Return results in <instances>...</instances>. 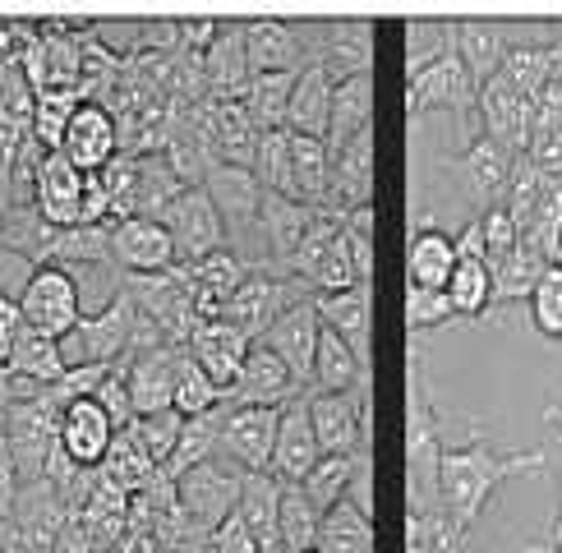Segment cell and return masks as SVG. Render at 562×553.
Instances as JSON below:
<instances>
[{"instance_id": "cell-9", "label": "cell", "mask_w": 562, "mask_h": 553, "mask_svg": "<svg viewBox=\"0 0 562 553\" xmlns=\"http://www.w3.org/2000/svg\"><path fill=\"white\" fill-rule=\"evenodd\" d=\"M245 42H249V69L254 75H300L314 65V42H318V23H286V19H259L245 23Z\"/></svg>"}, {"instance_id": "cell-49", "label": "cell", "mask_w": 562, "mask_h": 553, "mask_svg": "<svg viewBox=\"0 0 562 553\" xmlns=\"http://www.w3.org/2000/svg\"><path fill=\"white\" fill-rule=\"evenodd\" d=\"M480 226H484V249H488V268H494V263H503L512 249H521V226H517V217H512L503 203H498V207H488V213L480 217Z\"/></svg>"}, {"instance_id": "cell-51", "label": "cell", "mask_w": 562, "mask_h": 553, "mask_svg": "<svg viewBox=\"0 0 562 553\" xmlns=\"http://www.w3.org/2000/svg\"><path fill=\"white\" fill-rule=\"evenodd\" d=\"M207 549L213 553H263V544L254 540V530L240 517H226L213 535H207Z\"/></svg>"}, {"instance_id": "cell-43", "label": "cell", "mask_w": 562, "mask_h": 553, "mask_svg": "<svg viewBox=\"0 0 562 553\" xmlns=\"http://www.w3.org/2000/svg\"><path fill=\"white\" fill-rule=\"evenodd\" d=\"M217 406H222V387L203 374L190 351H180V360H176V410L184 420H194V415H207Z\"/></svg>"}, {"instance_id": "cell-33", "label": "cell", "mask_w": 562, "mask_h": 553, "mask_svg": "<svg viewBox=\"0 0 562 553\" xmlns=\"http://www.w3.org/2000/svg\"><path fill=\"white\" fill-rule=\"evenodd\" d=\"M157 475H161V466L144 452V443L134 438V429H121V433H115V443H111V452H106V461H102V479L134 498V494L153 489Z\"/></svg>"}, {"instance_id": "cell-37", "label": "cell", "mask_w": 562, "mask_h": 553, "mask_svg": "<svg viewBox=\"0 0 562 553\" xmlns=\"http://www.w3.org/2000/svg\"><path fill=\"white\" fill-rule=\"evenodd\" d=\"M494 272V309L498 305H517V300H530L535 286H540V276L549 272V259H540L530 245L521 249H512L503 263L488 268Z\"/></svg>"}, {"instance_id": "cell-38", "label": "cell", "mask_w": 562, "mask_h": 553, "mask_svg": "<svg viewBox=\"0 0 562 553\" xmlns=\"http://www.w3.org/2000/svg\"><path fill=\"white\" fill-rule=\"evenodd\" d=\"M323 553H373V517H364L356 503H337L318 526Z\"/></svg>"}, {"instance_id": "cell-20", "label": "cell", "mask_w": 562, "mask_h": 553, "mask_svg": "<svg viewBox=\"0 0 562 553\" xmlns=\"http://www.w3.org/2000/svg\"><path fill=\"white\" fill-rule=\"evenodd\" d=\"M512 33L507 23H480V19H461V23H448V42L452 52L461 56V65L471 69V79L484 88L503 75V65L512 56Z\"/></svg>"}, {"instance_id": "cell-52", "label": "cell", "mask_w": 562, "mask_h": 553, "mask_svg": "<svg viewBox=\"0 0 562 553\" xmlns=\"http://www.w3.org/2000/svg\"><path fill=\"white\" fill-rule=\"evenodd\" d=\"M14 498H19V466H14L5 433H0V521L14 517Z\"/></svg>"}, {"instance_id": "cell-39", "label": "cell", "mask_w": 562, "mask_h": 553, "mask_svg": "<svg viewBox=\"0 0 562 553\" xmlns=\"http://www.w3.org/2000/svg\"><path fill=\"white\" fill-rule=\"evenodd\" d=\"M281 549L286 553H304V549H318V526L323 512L310 503V494L300 484H281Z\"/></svg>"}, {"instance_id": "cell-8", "label": "cell", "mask_w": 562, "mask_h": 553, "mask_svg": "<svg viewBox=\"0 0 562 553\" xmlns=\"http://www.w3.org/2000/svg\"><path fill=\"white\" fill-rule=\"evenodd\" d=\"M161 226L171 230V240L180 249V263H203L207 253L226 249V222L217 213V203L207 199L203 184L180 190L167 213H161Z\"/></svg>"}, {"instance_id": "cell-15", "label": "cell", "mask_w": 562, "mask_h": 553, "mask_svg": "<svg viewBox=\"0 0 562 553\" xmlns=\"http://www.w3.org/2000/svg\"><path fill=\"white\" fill-rule=\"evenodd\" d=\"M323 461L314 415H310V392L281 406V429H277V452H272V475L281 484H304L310 471Z\"/></svg>"}, {"instance_id": "cell-11", "label": "cell", "mask_w": 562, "mask_h": 553, "mask_svg": "<svg viewBox=\"0 0 562 553\" xmlns=\"http://www.w3.org/2000/svg\"><path fill=\"white\" fill-rule=\"evenodd\" d=\"M60 153L69 157V167H79L83 176H102L115 157H121V115L111 106L83 98V106L75 111V121L65 129Z\"/></svg>"}, {"instance_id": "cell-46", "label": "cell", "mask_w": 562, "mask_h": 553, "mask_svg": "<svg viewBox=\"0 0 562 553\" xmlns=\"http://www.w3.org/2000/svg\"><path fill=\"white\" fill-rule=\"evenodd\" d=\"M130 429H134L138 443H144V452L157 461L161 471H167V461L176 456V443H180V433H184V415H180V410L144 415V420H134Z\"/></svg>"}, {"instance_id": "cell-21", "label": "cell", "mask_w": 562, "mask_h": 553, "mask_svg": "<svg viewBox=\"0 0 562 553\" xmlns=\"http://www.w3.org/2000/svg\"><path fill=\"white\" fill-rule=\"evenodd\" d=\"M115 433H121V429H115V420L92 397L65 406V415H60V452L75 461V466H83V471H102Z\"/></svg>"}, {"instance_id": "cell-17", "label": "cell", "mask_w": 562, "mask_h": 553, "mask_svg": "<svg viewBox=\"0 0 562 553\" xmlns=\"http://www.w3.org/2000/svg\"><path fill=\"white\" fill-rule=\"evenodd\" d=\"M184 351H190L203 374L222 387V402H226V387L240 379V369L254 351V337H245L236 323H226V318H203Z\"/></svg>"}, {"instance_id": "cell-53", "label": "cell", "mask_w": 562, "mask_h": 553, "mask_svg": "<svg viewBox=\"0 0 562 553\" xmlns=\"http://www.w3.org/2000/svg\"><path fill=\"white\" fill-rule=\"evenodd\" d=\"M23 332V314H19V300L0 291V364L10 360L14 351V337Z\"/></svg>"}, {"instance_id": "cell-56", "label": "cell", "mask_w": 562, "mask_h": 553, "mask_svg": "<svg viewBox=\"0 0 562 553\" xmlns=\"http://www.w3.org/2000/svg\"><path fill=\"white\" fill-rule=\"evenodd\" d=\"M526 553H558V544H553V540H544V544H530Z\"/></svg>"}, {"instance_id": "cell-25", "label": "cell", "mask_w": 562, "mask_h": 553, "mask_svg": "<svg viewBox=\"0 0 562 553\" xmlns=\"http://www.w3.org/2000/svg\"><path fill=\"white\" fill-rule=\"evenodd\" d=\"M184 268H190V291H194V305L203 318H217L226 309V300L259 272V263L240 259V253H231V249H217V253H207L203 263H184Z\"/></svg>"}, {"instance_id": "cell-24", "label": "cell", "mask_w": 562, "mask_h": 553, "mask_svg": "<svg viewBox=\"0 0 562 553\" xmlns=\"http://www.w3.org/2000/svg\"><path fill=\"white\" fill-rule=\"evenodd\" d=\"M207 199L217 203V213L226 226H259L263 213V180L254 176L249 167H226V161H213L203 176Z\"/></svg>"}, {"instance_id": "cell-32", "label": "cell", "mask_w": 562, "mask_h": 553, "mask_svg": "<svg viewBox=\"0 0 562 553\" xmlns=\"http://www.w3.org/2000/svg\"><path fill=\"white\" fill-rule=\"evenodd\" d=\"M369 364L350 351V346L333 332L323 328L318 337V360H314V392H360L369 387Z\"/></svg>"}, {"instance_id": "cell-36", "label": "cell", "mask_w": 562, "mask_h": 553, "mask_svg": "<svg viewBox=\"0 0 562 553\" xmlns=\"http://www.w3.org/2000/svg\"><path fill=\"white\" fill-rule=\"evenodd\" d=\"M79 106H83L79 88H46V92H37V102H33V144L42 153H60L65 129H69V121H75Z\"/></svg>"}, {"instance_id": "cell-10", "label": "cell", "mask_w": 562, "mask_h": 553, "mask_svg": "<svg viewBox=\"0 0 562 553\" xmlns=\"http://www.w3.org/2000/svg\"><path fill=\"white\" fill-rule=\"evenodd\" d=\"M277 429L281 410L277 406H231L222 425V461L236 471H268L272 475V452H277Z\"/></svg>"}, {"instance_id": "cell-16", "label": "cell", "mask_w": 562, "mask_h": 553, "mask_svg": "<svg viewBox=\"0 0 562 553\" xmlns=\"http://www.w3.org/2000/svg\"><path fill=\"white\" fill-rule=\"evenodd\" d=\"M475 111L484 115L488 138H498V144L512 148L517 157L530 153V144H535V98H521L507 79H494V83L480 88Z\"/></svg>"}, {"instance_id": "cell-14", "label": "cell", "mask_w": 562, "mask_h": 553, "mask_svg": "<svg viewBox=\"0 0 562 553\" xmlns=\"http://www.w3.org/2000/svg\"><path fill=\"white\" fill-rule=\"evenodd\" d=\"M304 397V383L286 369V360H281L277 351H268L263 341H254V351L240 369V379L226 387V406H286Z\"/></svg>"}, {"instance_id": "cell-31", "label": "cell", "mask_w": 562, "mask_h": 553, "mask_svg": "<svg viewBox=\"0 0 562 553\" xmlns=\"http://www.w3.org/2000/svg\"><path fill=\"white\" fill-rule=\"evenodd\" d=\"M327 180H333V153L327 138L291 134V199L304 207L327 203Z\"/></svg>"}, {"instance_id": "cell-1", "label": "cell", "mask_w": 562, "mask_h": 553, "mask_svg": "<svg viewBox=\"0 0 562 553\" xmlns=\"http://www.w3.org/2000/svg\"><path fill=\"white\" fill-rule=\"evenodd\" d=\"M526 471H544V452H498L488 448L484 438H471V443H448L438 461V503L461 530H471L494 489L512 475H526Z\"/></svg>"}, {"instance_id": "cell-2", "label": "cell", "mask_w": 562, "mask_h": 553, "mask_svg": "<svg viewBox=\"0 0 562 553\" xmlns=\"http://www.w3.org/2000/svg\"><path fill=\"white\" fill-rule=\"evenodd\" d=\"M240 475L231 461H203V466L194 471H184L176 479V503H180V517L184 526L194 530L199 540H207L213 530L226 521V517H236V503H240Z\"/></svg>"}, {"instance_id": "cell-27", "label": "cell", "mask_w": 562, "mask_h": 553, "mask_svg": "<svg viewBox=\"0 0 562 553\" xmlns=\"http://www.w3.org/2000/svg\"><path fill=\"white\" fill-rule=\"evenodd\" d=\"M323 314V328H333L350 351L369 364V337H373V309H369V286H350L333 295H314Z\"/></svg>"}, {"instance_id": "cell-4", "label": "cell", "mask_w": 562, "mask_h": 553, "mask_svg": "<svg viewBox=\"0 0 562 553\" xmlns=\"http://www.w3.org/2000/svg\"><path fill=\"white\" fill-rule=\"evenodd\" d=\"M369 387L360 392H310V415L323 456H350L373 448V406Z\"/></svg>"}, {"instance_id": "cell-57", "label": "cell", "mask_w": 562, "mask_h": 553, "mask_svg": "<svg viewBox=\"0 0 562 553\" xmlns=\"http://www.w3.org/2000/svg\"><path fill=\"white\" fill-rule=\"evenodd\" d=\"M304 553H323V549H304Z\"/></svg>"}, {"instance_id": "cell-55", "label": "cell", "mask_w": 562, "mask_h": 553, "mask_svg": "<svg viewBox=\"0 0 562 553\" xmlns=\"http://www.w3.org/2000/svg\"><path fill=\"white\" fill-rule=\"evenodd\" d=\"M544 420H549V425H553V433L562 438V406H549V410H544Z\"/></svg>"}, {"instance_id": "cell-42", "label": "cell", "mask_w": 562, "mask_h": 553, "mask_svg": "<svg viewBox=\"0 0 562 553\" xmlns=\"http://www.w3.org/2000/svg\"><path fill=\"white\" fill-rule=\"evenodd\" d=\"M448 300H452L457 318H484L494 309V272H488V263L461 259L448 282Z\"/></svg>"}, {"instance_id": "cell-44", "label": "cell", "mask_w": 562, "mask_h": 553, "mask_svg": "<svg viewBox=\"0 0 562 553\" xmlns=\"http://www.w3.org/2000/svg\"><path fill=\"white\" fill-rule=\"evenodd\" d=\"M254 176L263 180V190H268V194L291 199V129H268V134L259 138Z\"/></svg>"}, {"instance_id": "cell-7", "label": "cell", "mask_w": 562, "mask_h": 553, "mask_svg": "<svg viewBox=\"0 0 562 553\" xmlns=\"http://www.w3.org/2000/svg\"><path fill=\"white\" fill-rule=\"evenodd\" d=\"M480 102V83L471 79V69L461 65V56L442 52L429 69H419V75L406 79V121H415V115L425 111H457V115H471Z\"/></svg>"}, {"instance_id": "cell-41", "label": "cell", "mask_w": 562, "mask_h": 553, "mask_svg": "<svg viewBox=\"0 0 562 553\" xmlns=\"http://www.w3.org/2000/svg\"><path fill=\"white\" fill-rule=\"evenodd\" d=\"M356 466H360V452H350V456H323L300 489L310 494V503L327 517L337 503L350 498V479H356Z\"/></svg>"}, {"instance_id": "cell-19", "label": "cell", "mask_w": 562, "mask_h": 553, "mask_svg": "<svg viewBox=\"0 0 562 553\" xmlns=\"http://www.w3.org/2000/svg\"><path fill=\"white\" fill-rule=\"evenodd\" d=\"M203 79H207V102H245L249 79H254L245 23H222L217 42L203 56Z\"/></svg>"}, {"instance_id": "cell-48", "label": "cell", "mask_w": 562, "mask_h": 553, "mask_svg": "<svg viewBox=\"0 0 562 553\" xmlns=\"http://www.w3.org/2000/svg\"><path fill=\"white\" fill-rule=\"evenodd\" d=\"M448 23H411L406 29V79L429 69L442 52H448Z\"/></svg>"}, {"instance_id": "cell-13", "label": "cell", "mask_w": 562, "mask_h": 553, "mask_svg": "<svg viewBox=\"0 0 562 553\" xmlns=\"http://www.w3.org/2000/svg\"><path fill=\"white\" fill-rule=\"evenodd\" d=\"M111 259L115 268H125L130 276H161L180 268V249L171 240V230L153 217H130L111 226Z\"/></svg>"}, {"instance_id": "cell-34", "label": "cell", "mask_w": 562, "mask_h": 553, "mask_svg": "<svg viewBox=\"0 0 562 553\" xmlns=\"http://www.w3.org/2000/svg\"><path fill=\"white\" fill-rule=\"evenodd\" d=\"M226 415H231V406L222 402L217 410H207V415H194V420H184V433H180V443H176V456L167 461V471H161V475H167V479H180L184 471L203 466V461H217Z\"/></svg>"}, {"instance_id": "cell-3", "label": "cell", "mask_w": 562, "mask_h": 553, "mask_svg": "<svg viewBox=\"0 0 562 553\" xmlns=\"http://www.w3.org/2000/svg\"><path fill=\"white\" fill-rule=\"evenodd\" d=\"M19 314H23L29 328L65 341L83 323V295H79L75 272L56 268V263L52 268H33L29 282H23V291H19Z\"/></svg>"}, {"instance_id": "cell-35", "label": "cell", "mask_w": 562, "mask_h": 553, "mask_svg": "<svg viewBox=\"0 0 562 553\" xmlns=\"http://www.w3.org/2000/svg\"><path fill=\"white\" fill-rule=\"evenodd\" d=\"M295 79H300V75H286V69H277V75H254V79H249L245 111H249V121L259 125L263 134H268V129H286Z\"/></svg>"}, {"instance_id": "cell-30", "label": "cell", "mask_w": 562, "mask_h": 553, "mask_svg": "<svg viewBox=\"0 0 562 553\" xmlns=\"http://www.w3.org/2000/svg\"><path fill=\"white\" fill-rule=\"evenodd\" d=\"M457 240L438 226H419L411 236V253H406V276L411 286H429V291H448L452 272H457Z\"/></svg>"}, {"instance_id": "cell-29", "label": "cell", "mask_w": 562, "mask_h": 553, "mask_svg": "<svg viewBox=\"0 0 562 553\" xmlns=\"http://www.w3.org/2000/svg\"><path fill=\"white\" fill-rule=\"evenodd\" d=\"M333 69L327 65H310L300 69L295 92H291V115H286V129L291 134H314L327 138V121H333Z\"/></svg>"}, {"instance_id": "cell-28", "label": "cell", "mask_w": 562, "mask_h": 553, "mask_svg": "<svg viewBox=\"0 0 562 553\" xmlns=\"http://www.w3.org/2000/svg\"><path fill=\"white\" fill-rule=\"evenodd\" d=\"M5 369H10L14 379H23V383L52 387V383H60V379L69 374V356H65V341L46 337V332H37V328H29V323H23V332L14 337V351H10Z\"/></svg>"}, {"instance_id": "cell-12", "label": "cell", "mask_w": 562, "mask_h": 553, "mask_svg": "<svg viewBox=\"0 0 562 553\" xmlns=\"http://www.w3.org/2000/svg\"><path fill=\"white\" fill-rule=\"evenodd\" d=\"M83 171L69 167L65 153H42L33 161V213L46 222V226H79L83 217Z\"/></svg>"}, {"instance_id": "cell-47", "label": "cell", "mask_w": 562, "mask_h": 553, "mask_svg": "<svg viewBox=\"0 0 562 553\" xmlns=\"http://www.w3.org/2000/svg\"><path fill=\"white\" fill-rule=\"evenodd\" d=\"M457 309L448 291H429V286H406V328L411 332H434L442 323H452Z\"/></svg>"}, {"instance_id": "cell-26", "label": "cell", "mask_w": 562, "mask_h": 553, "mask_svg": "<svg viewBox=\"0 0 562 553\" xmlns=\"http://www.w3.org/2000/svg\"><path fill=\"white\" fill-rule=\"evenodd\" d=\"M373 115V69H364V75H346L337 79L333 88V121H327V153H346L369 125Z\"/></svg>"}, {"instance_id": "cell-22", "label": "cell", "mask_w": 562, "mask_h": 553, "mask_svg": "<svg viewBox=\"0 0 562 553\" xmlns=\"http://www.w3.org/2000/svg\"><path fill=\"white\" fill-rule=\"evenodd\" d=\"M373 207V129H364L346 153L333 157V180H327V203L323 213H360Z\"/></svg>"}, {"instance_id": "cell-5", "label": "cell", "mask_w": 562, "mask_h": 553, "mask_svg": "<svg viewBox=\"0 0 562 553\" xmlns=\"http://www.w3.org/2000/svg\"><path fill=\"white\" fill-rule=\"evenodd\" d=\"M304 300H314V291H310V282H300V276H277V272H254L249 282L226 300V309L217 314V318H226V323H236V328L245 332V337H254L259 341L272 323L286 314V309H295V305H304Z\"/></svg>"}, {"instance_id": "cell-45", "label": "cell", "mask_w": 562, "mask_h": 553, "mask_svg": "<svg viewBox=\"0 0 562 553\" xmlns=\"http://www.w3.org/2000/svg\"><path fill=\"white\" fill-rule=\"evenodd\" d=\"M526 305H530V328L544 341H562V263H549Z\"/></svg>"}, {"instance_id": "cell-40", "label": "cell", "mask_w": 562, "mask_h": 553, "mask_svg": "<svg viewBox=\"0 0 562 553\" xmlns=\"http://www.w3.org/2000/svg\"><path fill=\"white\" fill-rule=\"evenodd\" d=\"M558 75V52L553 46H512V56H507V65H503V75L498 79H507L512 88L521 92V98H540V92L549 88V79Z\"/></svg>"}, {"instance_id": "cell-18", "label": "cell", "mask_w": 562, "mask_h": 553, "mask_svg": "<svg viewBox=\"0 0 562 553\" xmlns=\"http://www.w3.org/2000/svg\"><path fill=\"white\" fill-rule=\"evenodd\" d=\"M318 337H323V314H318L314 300H304V305L281 314L259 341L286 360L291 374L310 387L314 383V360H318Z\"/></svg>"}, {"instance_id": "cell-54", "label": "cell", "mask_w": 562, "mask_h": 553, "mask_svg": "<svg viewBox=\"0 0 562 553\" xmlns=\"http://www.w3.org/2000/svg\"><path fill=\"white\" fill-rule=\"evenodd\" d=\"M457 259L488 263V249H484V226H480V217H471V222H465V230L457 236Z\"/></svg>"}, {"instance_id": "cell-23", "label": "cell", "mask_w": 562, "mask_h": 553, "mask_svg": "<svg viewBox=\"0 0 562 553\" xmlns=\"http://www.w3.org/2000/svg\"><path fill=\"white\" fill-rule=\"evenodd\" d=\"M184 346H157V351H144L125 360V374H130V397H134V415H161V410H176V360H180Z\"/></svg>"}, {"instance_id": "cell-6", "label": "cell", "mask_w": 562, "mask_h": 553, "mask_svg": "<svg viewBox=\"0 0 562 553\" xmlns=\"http://www.w3.org/2000/svg\"><path fill=\"white\" fill-rule=\"evenodd\" d=\"M517 153L503 148L498 138H471L457 157H442V167H452L457 180H461V190L475 199V217H484L488 207H498L507 199V184H512V171H517Z\"/></svg>"}, {"instance_id": "cell-50", "label": "cell", "mask_w": 562, "mask_h": 553, "mask_svg": "<svg viewBox=\"0 0 562 553\" xmlns=\"http://www.w3.org/2000/svg\"><path fill=\"white\" fill-rule=\"evenodd\" d=\"M92 402H98V406L111 415L115 429H130V425L138 420V415H134V397H130V374H125V364L111 369L106 383L98 387V397H92Z\"/></svg>"}]
</instances>
